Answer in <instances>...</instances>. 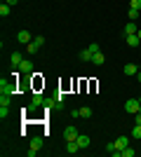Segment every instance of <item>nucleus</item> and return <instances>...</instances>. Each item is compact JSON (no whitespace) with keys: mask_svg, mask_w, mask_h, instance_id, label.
Returning <instances> with one entry per match:
<instances>
[{"mask_svg":"<svg viewBox=\"0 0 141 157\" xmlns=\"http://www.w3.org/2000/svg\"><path fill=\"white\" fill-rule=\"evenodd\" d=\"M136 73H139L136 63H125V75H136Z\"/></svg>","mask_w":141,"mask_h":157,"instance_id":"2eb2a0df","label":"nucleus"},{"mask_svg":"<svg viewBox=\"0 0 141 157\" xmlns=\"http://www.w3.org/2000/svg\"><path fill=\"white\" fill-rule=\"evenodd\" d=\"M40 148H42V136H33V138H31V148H28L26 155L28 157H35L38 152H40Z\"/></svg>","mask_w":141,"mask_h":157,"instance_id":"f03ea898","label":"nucleus"},{"mask_svg":"<svg viewBox=\"0 0 141 157\" xmlns=\"http://www.w3.org/2000/svg\"><path fill=\"white\" fill-rule=\"evenodd\" d=\"M136 80H139V82H141V71H139V73H136Z\"/></svg>","mask_w":141,"mask_h":157,"instance_id":"2f4dec72","label":"nucleus"},{"mask_svg":"<svg viewBox=\"0 0 141 157\" xmlns=\"http://www.w3.org/2000/svg\"><path fill=\"white\" fill-rule=\"evenodd\" d=\"M57 101H59V103L64 105V101H66V94H64V92H59V94H57Z\"/></svg>","mask_w":141,"mask_h":157,"instance_id":"cd10ccee","label":"nucleus"},{"mask_svg":"<svg viewBox=\"0 0 141 157\" xmlns=\"http://www.w3.org/2000/svg\"><path fill=\"white\" fill-rule=\"evenodd\" d=\"M136 31H139V28H136V21H127V24H125V28H122V33H125V35H134Z\"/></svg>","mask_w":141,"mask_h":157,"instance_id":"1a4fd4ad","label":"nucleus"},{"mask_svg":"<svg viewBox=\"0 0 141 157\" xmlns=\"http://www.w3.org/2000/svg\"><path fill=\"white\" fill-rule=\"evenodd\" d=\"M10 115V105H0V120H5Z\"/></svg>","mask_w":141,"mask_h":157,"instance_id":"393cba45","label":"nucleus"},{"mask_svg":"<svg viewBox=\"0 0 141 157\" xmlns=\"http://www.w3.org/2000/svg\"><path fill=\"white\" fill-rule=\"evenodd\" d=\"M106 152H108V155H113V157H120V150L115 148V141H113V143H108V145H106Z\"/></svg>","mask_w":141,"mask_h":157,"instance_id":"dca6fc26","label":"nucleus"},{"mask_svg":"<svg viewBox=\"0 0 141 157\" xmlns=\"http://www.w3.org/2000/svg\"><path fill=\"white\" fill-rule=\"evenodd\" d=\"M139 103H141V96H139Z\"/></svg>","mask_w":141,"mask_h":157,"instance_id":"473e14b6","label":"nucleus"},{"mask_svg":"<svg viewBox=\"0 0 141 157\" xmlns=\"http://www.w3.org/2000/svg\"><path fill=\"white\" fill-rule=\"evenodd\" d=\"M5 2H7V5H12V7H14L17 2H19V0H5Z\"/></svg>","mask_w":141,"mask_h":157,"instance_id":"c756f323","label":"nucleus"},{"mask_svg":"<svg viewBox=\"0 0 141 157\" xmlns=\"http://www.w3.org/2000/svg\"><path fill=\"white\" fill-rule=\"evenodd\" d=\"M104 61H106V56H104L101 52H96V54L92 56V63H94V66H104Z\"/></svg>","mask_w":141,"mask_h":157,"instance_id":"4468645a","label":"nucleus"},{"mask_svg":"<svg viewBox=\"0 0 141 157\" xmlns=\"http://www.w3.org/2000/svg\"><path fill=\"white\" fill-rule=\"evenodd\" d=\"M38 49H40V45H38L35 40H33V42H28V45H26V52H28V54H38Z\"/></svg>","mask_w":141,"mask_h":157,"instance_id":"6ab92c4d","label":"nucleus"},{"mask_svg":"<svg viewBox=\"0 0 141 157\" xmlns=\"http://www.w3.org/2000/svg\"><path fill=\"white\" fill-rule=\"evenodd\" d=\"M78 134H80V131L75 129L73 124H68L66 129H64V138H66V141H75V138H78Z\"/></svg>","mask_w":141,"mask_h":157,"instance_id":"39448f33","label":"nucleus"},{"mask_svg":"<svg viewBox=\"0 0 141 157\" xmlns=\"http://www.w3.org/2000/svg\"><path fill=\"white\" fill-rule=\"evenodd\" d=\"M71 117L78 120V117H80V110H78V108H75V110H71Z\"/></svg>","mask_w":141,"mask_h":157,"instance_id":"c85d7f7f","label":"nucleus"},{"mask_svg":"<svg viewBox=\"0 0 141 157\" xmlns=\"http://www.w3.org/2000/svg\"><path fill=\"white\" fill-rule=\"evenodd\" d=\"M40 105H45V96H42L40 92H35L33 96H31V105H28V108H26V113L35 110V108H40Z\"/></svg>","mask_w":141,"mask_h":157,"instance_id":"7ed1b4c3","label":"nucleus"},{"mask_svg":"<svg viewBox=\"0 0 141 157\" xmlns=\"http://www.w3.org/2000/svg\"><path fill=\"white\" fill-rule=\"evenodd\" d=\"M21 61H24V54H21V52H12V54H10V63H12L14 68H19Z\"/></svg>","mask_w":141,"mask_h":157,"instance_id":"6e6552de","label":"nucleus"},{"mask_svg":"<svg viewBox=\"0 0 141 157\" xmlns=\"http://www.w3.org/2000/svg\"><path fill=\"white\" fill-rule=\"evenodd\" d=\"M12 103V96L10 94H0V105H10Z\"/></svg>","mask_w":141,"mask_h":157,"instance_id":"4be33fe9","label":"nucleus"},{"mask_svg":"<svg viewBox=\"0 0 141 157\" xmlns=\"http://www.w3.org/2000/svg\"><path fill=\"white\" fill-rule=\"evenodd\" d=\"M132 138H136V141L141 138V124H134V129H132Z\"/></svg>","mask_w":141,"mask_h":157,"instance_id":"b1692460","label":"nucleus"},{"mask_svg":"<svg viewBox=\"0 0 141 157\" xmlns=\"http://www.w3.org/2000/svg\"><path fill=\"white\" fill-rule=\"evenodd\" d=\"M129 7H134V10H141V0H129Z\"/></svg>","mask_w":141,"mask_h":157,"instance_id":"bb28decb","label":"nucleus"},{"mask_svg":"<svg viewBox=\"0 0 141 157\" xmlns=\"http://www.w3.org/2000/svg\"><path fill=\"white\" fill-rule=\"evenodd\" d=\"M127 145H129V136H118V141H115V148H118V150L127 148Z\"/></svg>","mask_w":141,"mask_h":157,"instance_id":"ddd939ff","label":"nucleus"},{"mask_svg":"<svg viewBox=\"0 0 141 157\" xmlns=\"http://www.w3.org/2000/svg\"><path fill=\"white\" fill-rule=\"evenodd\" d=\"M92 56H94V54L89 52V49H82V52H80V61H92Z\"/></svg>","mask_w":141,"mask_h":157,"instance_id":"412c9836","label":"nucleus"},{"mask_svg":"<svg viewBox=\"0 0 141 157\" xmlns=\"http://www.w3.org/2000/svg\"><path fill=\"white\" fill-rule=\"evenodd\" d=\"M134 155H136V150H134V148H129V145L120 150V157H134Z\"/></svg>","mask_w":141,"mask_h":157,"instance_id":"aec40b11","label":"nucleus"},{"mask_svg":"<svg viewBox=\"0 0 141 157\" xmlns=\"http://www.w3.org/2000/svg\"><path fill=\"white\" fill-rule=\"evenodd\" d=\"M87 49H89V52H92V54H96V52H101V49H99V45H96V42H92V45H89V47H87Z\"/></svg>","mask_w":141,"mask_h":157,"instance_id":"a878e982","label":"nucleus"},{"mask_svg":"<svg viewBox=\"0 0 141 157\" xmlns=\"http://www.w3.org/2000/svg\"><path fill=\"white\" fill-rule=\"evenodd\" d=\"M19 73H21V75H31V73H33V61L24 59V61H21V66H19Z\"/></svg>","mask_w":141,"mask_h":157,"instance_id":"0eeeda50","label":"nucleus"},{"mask_svg":"<svg viewBox=\"0 0 141 157\" xmlns=\"http://www.w3.org/2000/svg\"><path fill=\"white\" fill-rule=\"evenodd\" d=\"M17 92V82H14V80H0V94H10V96H12V94Z\"/></svg>","mask_w":141,"mask_h":157,"instance_id":"f257e3e1","label":"nucleus"},{"mask_svg":"<svg viewBox=\"0 0 141 157\" xmlns=\"http://www.w3.org/2000/svg\"><path fill=\"white\" fill-rule=\"evenodd\" d=\"M31 38H33V35H31V33H28L26 28L17 33V42H21V45H28V42H33V40H31Z\"/></svg>","mask_w":141,"mask_h":157,"instance_id":"423d86ee","label":"nucleus"},{"mask_svg":"<svg viewBox=\"0 0 141 157\" xmlns=\"http://www.w3.org/2000/svg\"><path fill=\"white\" fill-rule=\"evenodd\" d=\"M125 42H127V47H139L141 45V40H139V35H125Z\"/></svg>","mask_w":141,"mask_h":157,"instance_id":"9b49d317","label":"nucleus"},{"mask_svg":"<svg viewBox=\"0 0 141 157\" xmlns=\"http://www.w3.org/2000/svg\"><path fill=\"white\" fill-rule=\"evenodd\" d=\"M78 150H82L80 145H78V141H66V152L68 155H75Z\"/></svg>","mask_w":141,"mask_h":157,"instance_id":"9d476101","label":"nucleus"},{"mask_svg":"<svg viewBox=\"0 0 141 157\" xmlns=\"http://www.w3.org/2000/svg\"><path fill=\"white\" fill-rule=\"evenodd\" d=\"M75 141H78V145H80V148H89V143H92V141H89V136H85V134H78V138H75Z\"/></svg>","mask_w":141,"mask_h":157,"instance_id":"f8f14e48","label":"nucleus"},{"mask_svg":"<svg viewBox=\"0 0 141 157\" xmlns=\"http://www.w3.org/2000/svg\"><path fill=\"white\" fill-rule=\"evenodd\" d=\"M136 124H141V113H136Z\"/></svg>","mask_w":141,"mask_h":157,"instance_id":"7c9ffc66","label":"nucleus"},{"mask_svg":"<svg viewBox=\"0 0 141 157\" xmlns=\"http://www.w3.org/2000/svg\"><path fill=\"white\" fill-rule=\"evenodd\" d=\"M127 17H129V21H134V19H139V10H134V7H129V12H127Z\"/></svg>","mask_w":141,"mask_h":157,"instance_id":"5701e85b","label":"nucleus"},{"mask_svg":"<svg viewBox=\"0 0 141 157\" xmlns=\"http://www.w3.org/2000/svg\"><path fill=\"white\" fill-rule=\"evenodd\" d=\"M78 110H80V117H82V120L92 117V108H89V105H82V108H78Z\"/></svg>","mask_w":141,"mask_h":157,"instance_id":"a211bd4d","label":"nucleus"},{"mask_svg":"<svg viewBox=\"0 0 141 157\" xmlns=\"http://www.w3.org/2000/svg\"><path fill=\"white\" fill-rule=\"evenodd\" d=\"M125 110H127V113H132V115L141 113V103H139V98H129L127 103H125Z\"/></svg>","mask_w":141,"mask_h":157,"instance_id":"20e7f679","label":"nucleus"},{"mask_svg":"<svg viewBox=\"0 0 141 157\" xmlns=\"http://www.w3.org/2000/svg\"><path fill=\"white\" fill-rule=\"evenodd\" d=\"M10 12H12V5H7V2H2V5H0V17L5 19V17H10Z\"/></svg>","mask_w":141,"mask_h":157,"instance_id":"f3484780","label":"nucleus"}]
</instances>
